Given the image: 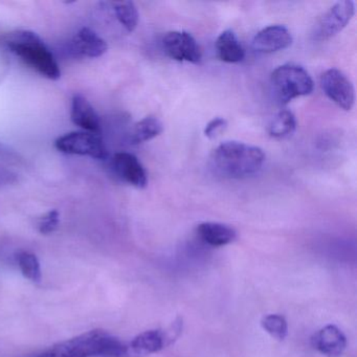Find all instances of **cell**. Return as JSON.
I'll list each match as a JSON object with an SVG mask.
<instances>
[{
    "label": "cell",
    "mask_w": 357,
    "mask_h": 357,
    "mask_svg": "<svg viewBox=\"0 0 357 357\" xmlns=\"http://www.w3.org/2000/svg\"><path fill=\"white\" fill-rule=\"evenodd\" d=\"M227 122L223 118L213 119L211 122L208 123L206 128H204V135L208 139H214L223 128L227 127Z\"/></svg>",
    "instance_id": "603a6c76"
},
{
    "label": "cell",
    "mask_w": 357,
    "mask_h": 357,
    "mask_svg": "<svg viewBox=\"0 0 357 357\" xmlns=\"http://www.w3.org/2000/svg\"><path fill=\"white\" fill-rule=\"evenodd\" d=\"M17 262L24 278L36 283L41 281L43 273H41L40 263L36 255L30 252H20L17 255Z\"/></svg>",
    "instance_id": "ffe728a7"
},
{
    "label": "cell",
    "mask_w": 357,
    "mask_h": 357,
    "mask_svg": "<svg viewBox=\"0 0 357 357\" xmlns=\"http://www.w3.org/2000/svg\"><path fill=\"white\" fill-rule=\"evenodd\" d=\"M114 14L119 22L127 32H133L139 24V12L132 1H116L112 3Z\"/></svg>",
    "instance_id": "d6986e66"
},
{
    "label": "cell",
    "mask_w": 357,
    "mask_h": 357,
    "mask_svg": "<svg viewBox=\"0 0 357 357\" xmlns=\"http://www.w3.org/2000/svg\"><path fill=\"white\" fill-rule=\"evenodd\" d=\"M196 231L202 241L213 248L227 245L237 237V233L233 227L219 222L200 223Z\"/></svg>",
    "instance_id": "9a60e30c"
},
{
    "label": "cell",
    "mask_w": 357,
    "mask_h": 357,
    "mask_svg": "<svg viewBox=\"0 0 357 357\" xmlns=\"http://www.w3.org/2000/svg\"><path fill=\"white\" fill-rule=\"evenodd\" d=\"M59 151L73 155H87L98 160L107 156L101 135L91 132H72L59 137L55 143Z\"/></svg>",
    "instance_id": "5b68a950"
},
{
    "label": "cell",
    "mask_w": 357,
    "mask_h": 357,
    "mask_svg": "<svg viewBox=\"0 0 357 357\" xmlns=\"http://www.w3.org/2000/svg\"><path fill=\"white\" fill-rule=\"evenodd\" d=\"M162 47L171 59L197 64L202 60L199 45L190 33L173 31L162 39Z\"/></svg>",
    "instance_id": "ba28073f"
},
{
    "label": "cell",
    "mask_w": 357,
    "mask_h": 357,
    "mask_svg": "<svg viewBox=\"0 0 357 357\" xmlns=\"http://www.w3.org/2000/svg\"><path fill=\"white\" fill-rule=\"evenodd\" d=\"M211 162L215 170L225 177L245 178L261 170L265 162V153L257 146L225 142L213 151Z\"/></svg>",
    "instance_id": "7a4b0ae2"
},
{
    "label": "cell",
    "mask_w": 357,
    "mask_h": 357,
    "mask_svg": "<svg viewBox=\"0 0 357 357\" xmlns=\"http://www.w3.org/2000/svg\"><path fill=\"white\" fill-rule=\"evenodd\" d=\"M35 357H130V354L128 344L97 329L58 342Z\"/></svg>",
    "instance_id": "6da1fadb"
},
{
    "label": "cell",
    "mask_w": 357,
    "mask_h": 357,
    "mask_svg": "<svg viewBox=\"0 0 357 357\" xmlns=\"http://www.w3.org/2000/svg\"><path fill=\"white\" fill-rule=\"evenodd\" d=\"M60 215L57 210L50 211L37 221V229L43 235L54 233L59 227Z\"/></svg>",
    "instance_id": "7402d4cb"
},
{
    "label": "cell",
    "mask_w": 357,
    "mask_h": 357,
    "mask_svg": "<svg viewBox=\"0 0 357 357\" xmlns=\"http://www.w3.org/2000/svg\"><path fill=\"white\" fill-rule=\"evenodd\" d=\"M217 56L221 61L227 63H239L245 57V52L235 33L225 31L216 40Z\"/></svg>",
    "instance_id": "2e32d148"
},
{
    "label": "cell",
    "mask_w": 357,
    "mask_h": 357,
    "mask_svg": "<svg viewBox=\"0 0 357 357\" xmlns=\"http://www.w3.org/2000/svg\"><path fill=\"white\" fill-rule=\"evenodd\" d=\"M70 118L73 123L85 130L96 135L101 132V122L89 100L81 95H76L72 102Z\"/></svg>",
    "instance_id": "5bb4252c"
},
{
    "label": "cell",
    "mask_w": 357,
    "mask_h": 357,
    "mask_svg": "<svg viewBox=\"0 0 357 357\" xmlns=\"http://www.w3.org/2000/svg\"><path fill=\"white\" fill-rule=\"evenodd\" d=\"M164 131L162 123L155 116H147L137 122L129 133L128 141L131 145H139L155 139Z\"/></svg>",
    "instance_id": "e0dca14e"
},
{
    "label": "cell",
    "mask_w": 357,
    "mask_h": 357,
    "mask_svg": "<svg viewBox=\"0 0 357 357\" xmlns=\"http://www.w3.org/2000/svg\"><path fill=\"white\" fill-rule=\"evenodd\" d=\"M263 329L278 340H285L288 334V324L285 317L280 314H269L261 321Z\"/></svg>",
    "instance_id": "44dd1931"
},
{
    "label": "cell",
    "mask_w": 357,
    "mask_h": 357,
    "mask_svg": "<svg viewBox=\"0 0 357 357\" xmlns=\"http://www.w3.org/2000/svg\"><path fill=\"white\" fill-rule=\"evenodd\" d=\"M130 357H146L170 346L165 330H148L129 342Z\"/></svg>",
    "instance_id": "4fadbf2b"
},
{
    "label": "cell",
    "mask_w": 357,
    "mask_h": 357,
    "mask_svg": "<svg viewBox=\"0 0 357 357\" xmlns=\"http://www.w3.org/2000/svg\"><path fill=\"white\" fill-rule=\"evenodd\" d=\"M321 86L334 104L349 112L355 104V89L350 79L337 68H330L321 76Z\"/></svg>",
    "instance_id": "52a82bcc"
},
{
    "label": "cell",
    "mask_w": 357,
    "mask_h": 357,
    "mask_svg": "<svg viewBox=\"0 0 357 357\" xmlns=\"http://www.w3.org/2000/svg\"><path fill=\"white\" fill-rule=\"evenodd\" d=\"M296 129V120L289 110H282L273 118L268 127V133L273 139H285Z\"/></svg>",
    "instance_id": "ac0fdd59"
},
{
    "label": "cell",
    "mask_w": 357,
    "mask_h": 357,
    "mask_svg": "<svg viewBox=\"0 0 357 357\" xmlns=\"http://www.w3.org/2000/svg\"><path fill=\"white\" fill-rule=\"evenodd\" d=\"M315 350L328 357H340L347 347V338L336 326L328 325L321 328L311 338Z\"/></svg>",
    "instance_id": "7c38bea8"
},
{
    "label": "cell",
    "mask_w": 357,
    "mask_h": 357,
    "mask_svg": "<svg viewBox=\"0 0 357 357\" xmlns=\"http://www.w3.org/2000/svg\"><path fill=\"white\" fill-rule=\"evenodd\" d=\"M70 53L76 57L98 58L107 52V43L95 31L83 28L70 41Z\"/></svg>",
    "instance_id": "8fae6325"
},
{
    "label": "cell",
    "mask_w": 357,
    "mask_h": 357,
    "mask_svg": "<svg viewBox=\"0 0 357 357\" xmlns=\"http://www.w3.org/2000/svg\"><path fill=\"white\" fill-rule=\"evenodd\" d=\"M291 33L286 26L275 24L261 30L252 39V49L259 53L273 54L292 45Z\"/></svg>",
    "instance_id": "30bf717a"
},
{
    "label": "cell",
    "mask_w": 357,
    "mask_h": 357,
    "mask_svg": "<svg viewBox=\"0 0 357 357\" xmlns=\"http://www.w3.org/2000/svg\"><path fill=\"white\" fill-rule=\"evenodd\" d=\"M112 168L125 183L137 189L147 187L148 176L139 158L128 152H120L112 158Z\"/></svg>",
    "instance_id": "9c48e42d"
},
{
    "label": "cell",
    "mask_w": 357,
    "mask_h": 357,
    "mask_svg": "<svg viewBox=\"0 0 357 357\" xmlns=\"http://www.w3.org/2000/svg\"><path fill=\"white\" fill-rule=\"evenodd\" d=\"M355 14V5L351 0H342L332 6L319 20L313 32L317 41H326L342 32Z\"/></svg>",
    "instance_id": "8992f818"
},
{
    "label": "cell",
    "mask_w": 357,
    "mask_h": 357,
    "mask_svg": "<svg viewBox=\"0 0 357 357\" xmlns=\"http://www.w3.org/2000/svg\"><path fill=\"white\" fill-rule=\"evenodd\" d=\"M8 47L24 63L50 80L61 77L59 66L52 52L38 35L29 31L13 33L7 41Z\"/></svg>",
    "instance_id": "3957f363"
},
{
    "label": "cell",
    "mask_w": 357,
    "mask_h": 357,
    "mask_svg": "<svg viewBox=\"0 0 357 357\" xmlns=\"http://www.w3.org/2000/svg\"><path fill=\"white\" fill-rule=\"evenodd\" d=\"M271 86L281 104H287L296 98L310 95L314 83L309 73L296 64H284L273 70Z\"/></svg>",
    "instance_id": "277c9868"
}]
</instances>
